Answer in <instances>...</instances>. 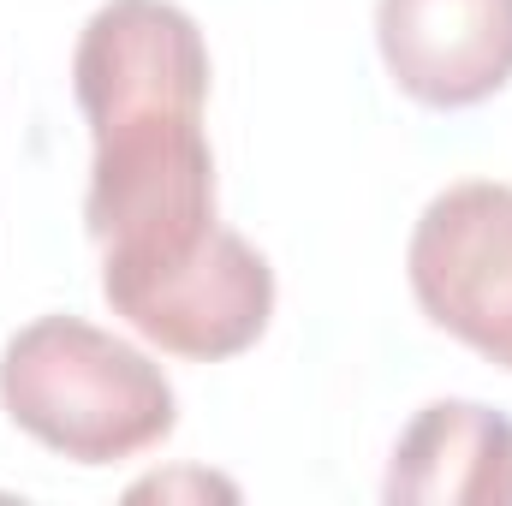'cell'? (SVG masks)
Here are the masks:
<instances>
[{"label": "cell", "mask_w": 512, "mask_h": 506, "mask_svg": "<svg viewBox=\"0 0 512 506\" xmlns=\"http://www.w3.org/2000/svg\"><path fill=\"white\" fill-rule=\"evenodd\" d=\"M90 120L84 227L102 251V298L173 358L251 352L274 316V268L215 215L209 42L173 0H108L72 54Z\"/></svg>", "instance_id": "cell-1"}, {"label": "cell", "mask_w": 512, "mask_h": 506, "mask_svg": "<svg viewBox=\"0 0 512 506\" xmlns=\"http://www.w3.org/2000/svg\"><path fill=\"white\" fill-rule=\"evenodd\" d=\"M6 417L72 465H114L173 435L179 399L149 352L84 316H36L0 352Z\"/></svg>", "instance_id": "cell-2"}, {"label": "cell", "mask_w": 512, "mask_h": 506, "mask_svg": "<svg viewBox=\"0 0 512 506\" xmlns=\"http://www.w3.org/2000/svg\"><path fill=\"white\" fill-rule=\"evenodd\" d=\"M405 280L441 334L512 370V185L465 179L429 197L405 245Z\"/></svg>", "instance_id": "cell-3"}, {"label": "cell", "mask_w": 512, "mask_h": 506, "mask_svg": "<svg viewBox=\"0 0 512 506\" xmlns=\"http://www.w3.org/2000/svg\"><path fill=\"white\" fill-rule=\"evenodd\" d=\"M387 78L423 108H477L512 84V0H376Z\"/></svg>", "instance_id": "cell-4"}, {"label": "cell", "mask_w": 512, "mask_h": 506, "mask_svg": "<svg viewBox=\"0 0 512 506\" xmlns=\"http://www.w3.org/2000/svg\"><path fill=\"white\" fill-rule=\"evenodd\" d=\"M393 506H512V417L477 399L423 405L393 441Z\"/></svg>", "instance_id": "cell-5"}, {"label": "cell", "mask_w": 512, "mask_h": 506, "mask_svg": "<svg viewBox=\"0 0 512 506\" xmlns=\"http://www.w3.org/2000/svg\"><path fill=\"white\" fill-rule=\"evenodd\" d=\"M149 495H161V501H173V495H221V501H239V489L227 483V477H209V471H167V477H149V483H131V501H149Z\"/></svg>", "instance_id": "cell-6"}]
</instances>
